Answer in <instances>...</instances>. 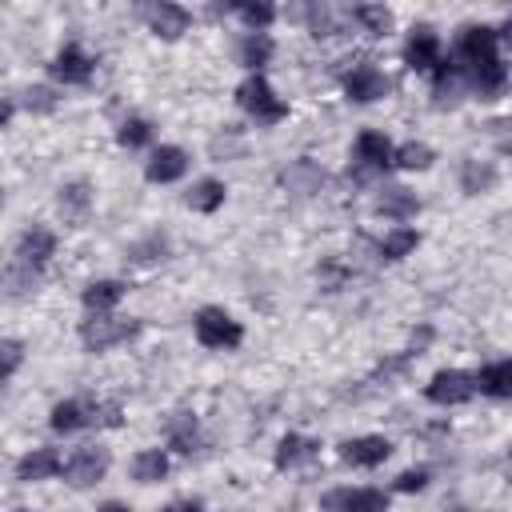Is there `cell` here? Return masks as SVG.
Segmentation results:
<instances>
[{
    "mask_svg": "<svg viewBox=\"0 0 512 512\" xmlns=\"http://www.w3.org/2000/svg\"><path fill=\"white\" fill-rule=\"evenodd\" d=\"M160 512H204V504H200V500H172V504L160 508Z\"/></svg>",
    "mask_w": 512,
    "mask_h": 512,
    "instance_id": "cell-41",
    "label": "cell"
},
{
    "mask_svg": "<svg viewBox=\"0 0 512 512\" xmlns=\"http://www.w3.org/2000/svg\"><path fill=\"white\" fill-rule=\"evenodd\" d=\"M56 256V232L44 228V224H28L16 240V264L32 268V272H44V264Z\"/></svg>",
    "mask_w": 512,
    "mask_h": 512,
    "instance_id": "cell-13",
    "label": "cell"
},
{
    "mask_svg": "<svg viewBox=\"0 0 512 512\" xmlns=\"http://www.w3.org/2000/svg\"><path fill=\"white\" fill-rule=\"evenodd\" d=\"M324 180H328V172H324L316 160H308V156L292 160V164L280 172V188H288L292 196H316V192L324 188Z\"/></svg>",
    "mask_w": 512,
    "mask_h": 512,
    "instance_id": "cell-17",
    "label": "cell"
},
{
    "mask_svg": "<svg viewBox=\"0 0 512 512\" xmlns=\"http://www.w3.org/2000/svg\"><path fill=\"white\" fill-rule=\"evenodd\" d=\"M428 480H432V472H428V468H404V472L392 480V492H424V488H428Z\"/></svg>",
    "mask_w": 512,
    "mask_h": 512,
    "instance_id": "cell-38",
    "label": "cell"
},
{
    "mask_svg": "<svg viewBox=\"0 0 512 512\" xmlns=\"http://www.w3.org/2000/svg\"><path fill=\"white\" fill-rule=\"evenodd\" d=\"M124 292H128V284H124V280L104 276V280L84 284L80 304H84V312H88V316H108V312H116V304L124 300Z\"/></svg>",
    "mask_w": 512,
    "mask_h": 512,
    "instance_id": "cell-19",
    "label": "cell"
},
{
    "mask_svg": "<svg viewBox=\"0 0 512 512\" xmlns=\"http://www.w3.org/2000/svg\"><path fill=\"white\" fill-rule=\"evenodd\" d=\"M48 424H52L56 436H72V432H80V428L92 424V408L80 404V400H60V404H52Z\"/></svg>",
    "mask_w": 512,
    "mask_h": 512,
    "instance_id": "cell-26",
    "label": "cell"
},
{
    "mask_svg": "<svg viewBox=\"0 0 512 512\" xmlns=\"http://www.w3.org/2000/svg\"><path fill=\"white\" fill-rule=\"evenodd\" d=\"M12 116H16V96H4V128L12 124Z\"/></svg>",
    "mask_w": 512,
    "mask_h": 512,
    "instance_id": "cell-42",
    "label": "cell"
},
{
    "mask_svg": "<svg viewBox=\"0 0 512 512\" xmlns=\"http://www.w3.org/2000/svg\"><path fill=\"white\" fill-rule=\"evenodd\" d=\"M436 160V148H428L424 140H404L396 152H392V164L400 172H428Z\"/></svg>",
    "mask_w": 512,
    "mask_h": 512,
    "instance_id": "cell-31",
    "label": "cell"
},
{
    "mask_svg": "<svg viewBox=\"0 0 512 512\" xmlns=\"http://www.w3.org/2000/svg\"><path fill=\"white\" fill-rule=\"evenodd\" d=\"M472 396H476V372H464V368H440L424 384V400L436 408H460Z\"/></svg>",
    "mask_w": 512,
    "mask_h": 512,
    "instance_id": "cell-6",
    "label": "cell"
},
{
    "mask_svg": "<svg viewBox=\"0 0 512 512\" xmlns=\"http://www.w3.org/2000/svg\"><path fill=\"white\" fill-rule=\"evenodd\" d=\"M92 424L96 428H116L120 424V404L116 400H96L92 404Z\"/></svg>",
    "mask_w": 512,
    "mask_h": 512,
    "instance_id": "cell-40",
    "label": "cell"
},
{
    "mask_svg": "<svg viewBox=\"0 0 512 512\" xmlns=\"http://www.w3.org/2000/svg\"><path fill=\"white\" fill-rule=\"evenodd\" d=\"M240 152H244V140L236 136V128H224V132L208 144V156H212V160H228V156H240Z\"/></svg>",
    "mask_w": 512,
    "mask_h": 512,
    "instance_id": "cell-37",
    "label": "cell"
},
{
    "mask_svg": "<svg viewBox=\"0 0 512 512\" xmlns=\"http://www.w3.org/2000/svg\"><path fill=\"white\" fill-rule=\"evenodd\" d=\"M140 328H144L140 320L116 316V312H108V316H84V320H80V344H84L88 352H108V348H116V344L136 340Z\"/></svg>",
    "mask_w": 512,
    "mask_h": 512,
    "instance_id": "cell-4",
    "label": "cell"
},
{
    "mask_svg": "<svg viewBox=\"0 0 512 512\" xmlns=\"http://www.w3.org/2000/svg\"><path fill=\"white\" fill-rule=\"evenodd\" d=\"M168 468H172L168 448H140L132 456V464H128V472H132L136 484H160L168 476Z\"/></svg>",
    "mask_w": 512,
    "mask_h": 512,
    "instance_id": "cell-25",
    "label": "cell"
},
{
    "mask_svg": "<svg viewBox=\"0 0 512 512\" xmlns=\"http://www.w3.org/2000/svg\"><path fill=\"white\" fill-rule=\"evenodd\" d=\"M388 92H392V80L372 60H364V64H356V68L344 72V96L352 104H372V100H384Z\"/></svg>",
    "mask_w": 512,
    "mask_h": 512,
    "instance_id": "cell-11",
    "label": "cell"
},
{
    "mask_svg": "<svg viewBox=\"0 0 512 512\" xmlns=\"http://www.w3.org/2000/svg\"><path fill=\"white\" fill-rule=\"evenodd\" d=\"M112 468V452L104 444H76L68 456H64V480L72 488H88V484H100Z\"/></svg>",
    "mask_w": 512,
    "mask_h": 512,
    "instance_id": "cell-5",
    "label": "cell"
},
{
    "mask_svg": "<svg viewBox=\"0 0 512 512\" xmlns=\"http://www.w3.org/2000/svg\"><path fill=\"white\" fill-rule=\"evenodd\" d=\"M304 24H308V32H312V36H332V32H336V16H332V8H328V4H308Z\"/></svg>",
    "mask_w": 512,
    "mask_h": 512,
    "instance_id": "cell-36",
    "label": "cell"
},
{
    "mask_svg": "<svg viewBox=\"0 0 512 512\" xmlns=\"http://www.w3.org/2000/svg\"><path fill=\"white\" fill-rule=\"evenodd\" d=\"M184 172H188V152L180 144H160L144 160V180L148 184H176V180H184Z\"/></svg>",
    "mask_w": 512,
    "mask_h": 512,
    "instance_id": "cell-14",
    "label": "cell"
},
{
    "mask_svg": "<svg viewBox=\"0 0 512 512\" xmlns=\"http://www.w3.org/2000/svg\"><path fill=\"white\" fill-rule=\"evenodd\" d=\"M376 212H380L384 220L408 224V220L420 212V196H416L412 188H404V184H384V188L376 192Z\"/></svg>",
    "mask_w": 512,
    "mask_h": 512,
    "instance_id": "cell-18",
    "label": "cell"
},
{
    "mask_svg": "<svg viewBox=\"0 0 512 512\" xmlns=\"http://www.w3.org/2000/svg\"><path fill=\"white\" fill-rule=\"evenodd\" d=\"M392 144H388V136L384 132H376V128H364L360 136H356V144H352V164H356V176L360 180H372V176H380V172H388L392 168Z\"/></svg>",
    "mask_w": 512,
    "mask_h": 512,
    "instance_id": "cell-7",
    "label": "cell"
},
{
    "mask_svg": "<svg viewBox=\"0 0 512 512\" xmlns=\"http://www.w3.org/2000/svg\"><path fill=\"white\" fill-rule=\"evenodd\" d=\"M476 392L492 400H512V360H492L476 372Z\"/></svg>",
    "mask_w": 512,
    "mask_h": 512,
    "instance_id": "cell-27",
    "label": "cell"
},
{
    "mask_svg": "<svg viewBox=\"0 0 512 512\" xmlns=\"http://www.w3.org/2000/svg\"><path fill=\"white\" fill-rule=\"evenodd\" d=\"M388 456H392V440L388 436H376V432L352 436V440L340 444V460L352 464V468H380Z\"/></svg>",
    "mask_w": 512,
    "mask_h": 512,
    "instance_id": "cell-15",
    "label": "cell"
},
{
    "mask_svg": "<svg viewBox=\"0 0 512 512\" xmlns=\"http://www.w3.org/2000/svg\"><path fill=\"white\" fill-rule=\"evenodd\" d=\"M140 16H144L148 32H152V36H160V40H180V36L188 32V24H192V12H188L184 4H172V0L144 4V8H140Z\"/></svg>",
    "mask_w": 512,
    "mask_h": 512,
    "instance_id": "cell-12",
    "label": "cell"
},
{
    "mask_svg": "<svg viewBox=\"0 0 512 512\" xmlns=\"http://www.w3.org/2000/svg\"><path fill=\"white\" fill-rule=\"evenodd\" d=\"M236 104H240V112H248V120L260 124V128H272V124H280V120L288 116V100L276 96V88L268 84L264 72H252V76H244V80L236 84Z\"/></svg>",
    "mask_w": 512,
    "mask_h": 512,
    "instance_id": "cell-1",
    "label": "cell"
},
{
    "mask_svg": "<svg viewBox=\"0 0 512 512\" xmlns=\"http://www.w3.org/2000/svg\"><path fill=\"white\" fill-rule=\"evenodd\" d=\"M56 208H60V216H64L68 224L88 220V212H92V188H88V180H68V184H60Z\"/></svg>",
    "mask_w": 512,
    "mask_h": 512,
    "instance_id": "cell-23",
    "label": "cell"
},
{
    "mask_svg": "<svg viewBox=\"0 0 512 512\" xmlns=\"http://www.w3.org/2000/svg\"><path fill=\"white\" fill-rule=\"evenodd\" d=\"M192 332H196V344H204L212 352H232V348L244 344V324L232 312H224L220 304L200 308L192 316Z\"/></svg>",
    "mask_w": 512,
    "mask_h": 512,
    "instance_id": "cell-3",
    "label": "cell"
},
{
    "mask_svg": "<svg viewBox=\"0 0 512 512\" xmlns=\"http://www.w3.org/2000/svg\"><path fill=\"white\" fill-rule=\"evenodd\" d=\"M152 124L144 120V116H128V120H120V128H116V144L120 148H128V152H140V148H148L152 144Z\"/></svg>",
    "mask_w": 512,
    "mask_h": 512,
    "instance_id": "cell-33",
    "label": "cell"
},
{
    "mask_svg": "<svg viewBox=\"0 0 512 512\" xmlns=\"http://www.w3.org/2000/svg\"><path fill=\"white\" fill-rule=\"evenodd\" d=\"M416 248H420V228H412V224H396V228H388L384 240L376 244L380 260H404V256H412Z\"/></svg>",
    "mask_w": 512,
    "mask_h": 512,
    "instance_id": "cell-28",
    "label": "cell"
},
{
    "mask_svg": "<svg viewBox=\"0 0 512 512\" xmlns=\"http://www.w3.org/2000/svg\"><path fill=\"white\" fill-rule=\"evenodd\" d=\"M196 420L188 416V412H176L172 420H168V448L172 452H180V456H192L196 452Z\"/></svg>",
    "mask_w": 512,
    "mask_h": 512,
    "instance_id": "cell-32",
    "label": "cell"
},
{
    "mask_svg": "<svg viewBox=\"0 0 512 512\" xmlns=\"http://www.w3.org/2000/svg\"><path fill=\"white\" fill-rule=\"evenodd\" d=\"M52 476H64V456H60V448L40 444V448H28V452L16 460V480H24V484H40V480H52Z\"/></svg>",
    "mask_w": 512,
    "mask_h": 512,
    "instance_id": "cell-16",
    "label": "cell"
},
{
    "mask_svg": "<svg viewBox=\"0 0 512 512\" xmlns=\"http://www.w3.org/2000/svg\"><path fill=\"white\" fill-rule=\"evenodd\" d=\"M404 64L412 72H428V76L444 64V44H440V36H436L432 24H416L408 32V40H404Z\"/></svg>",
    "mask_w": 512,
    "mask_h": 512,
    "instance_id": "cell-9",
    "label": "cell"
},
{
    "mask_svg": "<svg viewBox=\"0 0 512 512\" xmlns=\"http://www.w3.org/2000/svg\"><path fill=\"white\" fill-rule=\"evenodd\" d=\"M224 200H228V188H224V180H216V176H200V180H192V188L184 192V204H188L192 212H200V216L220 212Z\"/></svg>",
    "mask_w": 512,
    "mask_h": 512,
    "instance_id": "cell-21",
    "label": "cell"
},
{
    "mask_svg": "<svg viewBox=\"0 0 512 512\" xmlns=\"http://www.w3.org/2000/svg\"><path fill=\"white\" fill-rule=\"evenodd\" d=\"M272 56H276V40L268 32H244L236 40V64H244L248 76L260 72L264 64H272Z\"/></svg>",
    "mask_w": 512,
    "mask_h": 512,
    "instance_id": "cell-20",
    "label": "cell"
},
{
    "mask_svg": "<svg viewBox=\"0 0 512 512\" xmlns=\"http://www.w3.org/2000/svg\"><path fill=\"white\" fill-rule=\"evenodd\" d=\"M352 20H356L368 36H384V32L392 28V8H384V4H356V8H352Z\"/></svg>",
    "mask_w": 512,
    "mask_h": 512,
    "instance_id": "cell-34",
    "label": "cell"
},
{
    "mask_svg": "<svg viewBox=\"0 0 512 512\" xmlns=\"http://www.w3.org/2000/svg\"><path fill=\"white\" fill-rule=\"evenodd\" d=\"M392 496L384 488H332L320 496V508L324 512H388Z\"/></svg>",
    "mask_w": 512,
    "mask_h": 512,
    "instance_id": "cell-10",
    "label": "cell"
},
{
    "mask_svg": "<svg viewBox=\"0 0 512 512\" xmlns=\"http://www.w3.org/2000/svg\"><path fill=\"white\" fill-rule=\"evenodd\" d=\"M232 12L240 16L244 32H268V28L276 24V16H280V12H276L272 4H264V0H236Z\"/></svg>",
    "mask_w": 512,
    "mask_h": 512,
    "instance_id": "cell-30",
    "label": "cell"
},
{
    "mask_svg": "<svg viewBox=\"0 0 512 512\" xmlns=\"http://www.w3.org/2000/svg\"><path fill=\"white\" fill-rule=\"evenodd\" d=\"M96 512H132V508H128V504H120V500H104Z\"/></svg>",
    "mask_w": 512,
    "mask_h": 512,
    "instance_id": "cell-44",
    "label": "cell"
},
{
    "mask_svg": "<svg viewBox=\"0 0 512 512\" xmlns=\"http://www.w3.org/2000/svg\"><path fill=\"white\" fill-rule=\"evenodd\" d=\"M316 456H320V440L300 436V432H288V436H280V444H276V468H280V472H292V468H300V464H308V460H316Z\"/></svg>",
    "mask_w": 512,
    "mask_h": 512,
    "instance_id": "cell-22",
    "label": "cell"
},
{
    "mask_svg": "<svg viewBox=\"0 0 512 512\" xmlns=\"http://www.w3.org/2000/svg\"><path fill=\"white\" fill-rule=\"evenodd\" d=\"M96 72V60L80 48V44H64L56 48V56L48 60V76L60 84V88H84Z\"/></svg>",
    "mask_w": 512,
    "mask_h": 512,
    "instance_id": "cell-8",
    "label": "cell"
},
{
    "mask_svg": "<svg viewBox=\"0 0 512 512\" xmlns=\"http://www.w3.org/2000/svg\"><path fill=\"white\" fill-rule=\"evenodd\" d=\"M496 64H504L496 28L492 24H464L460 36H456V68H460V76H472V72H484V68H496Z\"/></svg>",
    "mask_w": 512,
    "mask_h": 512,
    "instance_id": "cell-2",
    "label": "cell"
},
{
    "mask_svg": "<svg viewBox=\"0 0 512 512\" xmlns=\"http://www.w3.org/2000/svg\"><path fill=\"white\" fill-rule=\"evenodd\" d=\"M24 108H28V112H36V116H48V112H56V108H60V96H56V88H52V84H32V88L24 92Z\"/></svg>",
    "mask_w": 512,
    "mask_h": 512,
    "instance_id": "cell-35",
    "label": "cell"
},
{
    "mask_svg": "<svg viewBox=\"0 0 512 512\" xmlns=\"http://www.w3.org/2000/svg\"><path fill=\"white\" fill-rule=\"evenodd\" d=\"M496 36H500V44H512V16H508V20L496 28Z\"/></svg>",
    "mask_w": 512,
    "mask_h": 512,
    "instance_id": "cell-43",
    "label": "cell"
},
{
    "mask_svg": "<svg viewBox=\"0 0 512 512\" xmlns=\"http://www.w3.org/2000/svg\"><path fill=\"white\" fill-rule=\"evenodd\" d=\"M496 164L492 160H464L460 164V192L464 196H480V192H492V184H496Z\"/></svg>",
    "mask_w": 512,
    "mask_h": 512,
    "instance_id": "cell-29",
    "label": "cell"
},
{
    "mask_svg": "<svg viewBox=\"0 0 512 512\" xmlns=\"http://www.w3.org/2000/svg\"><path fill=\"white\" fill-rule=\"evenodd\" d=\"M168 252H172L168 232H148V236H140V240H132V244L124 248V260L136 264V268H148V264L168 260Z\"/></svg>",
    "mask_w": 512,
    "mask_h": 512,
    "instance_id": "cell-24",
    "label": "cell"
},
{
    "mask_svg": "<svg viewBox=\"0 0 512 512\" xmlns=\"http://www.w3.org/2000/svg\"><path fill=\"white\" fill-rule=\"evenodd\" d=\"M0 356H4V380H12L16 368H20V360H24V344H20L16 336H8V340L0 344Z\"/></svg>",
    "mask_w": 512,
    "mask_h": 512,
    "instance_id": "cell-39",
    "label": "cell"
}]
</instances>
